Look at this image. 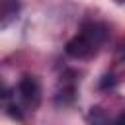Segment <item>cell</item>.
<instances>
[{
	"label": "cell",
	"mask_w": 125,
	"mask_h": 125,
	"mask_svg": "<svg viewBox=\"0 0 125 125\" xmlns=\"http://www.w3.org/2000/svg\"><path fill=\"white\" fill-rule=\"evenodd\" d=\"M10 107H12V109H20V107H18V105H14V104H12ZM12 115H16L18 119H21V113H20V111H12Z\"/></svg>",
	"instance_id": "cell-4"
},
{
	"label": "cell",
	"mask_w": 125,
	"mask_h": 125,
	"mask_svg": "<svg viewBox=\"0 0 125 125\" xmlns=\"http://www.w3.org/2000/svg\"><path fill=\"white\" fill-rule=\"evenodd\" d=\"M8 98H10V90L0 82V102H4V100H8Z\"/></svg>",
	"instance_id": "cell-3"
},
{
	"label": "cell",
	"mask_w": 125,
	"mask_h": 125,
	"mask_svg": "<svg viewBox=\"0 0 125 125\" xmlns=\"http://www.w3.org/2000/svg\"><path fill=\"white\" fill-rule=\"evenodd\" d=\"M20 98L21 102L27 105V107H37L39 104V98H41V90H39V84L33 76H23L21 82H20Z\"/></svg>",
	"instance_id": "cell-2"
},
{
	"label": "cell",
	"mask_w": 125,
	"mask_h": 125,
	"mask_svg": "<svg viewBox=\"0 0 125 125\" xmlns=\"http://www.w3.org/2000/svg\"><path fill=\"white\" fill-rule=\"evenodd\" d=\"M117 123H125V113H123V115H119V117H117Z\"/></svg>",
	"instance_id": "cell-5"
},
{
	"label": "cell",
	"mask_w": 125,
	"mask_h": 125,
	"mask_svg": "<svg viewBox=\"0 0 125 125\" xmlns=\"http://www.w3.org/2000/svg\"><path fill=\"white\" fill-rule=\"evenodd\" d=\"M104 37H105V31L102 25L98 23L84 25V29L66 43V53L74 59H84L92 51H96V47L104 41Z\"/></svg>",
	"instance_id": "cell-1"
}]
</instances>
